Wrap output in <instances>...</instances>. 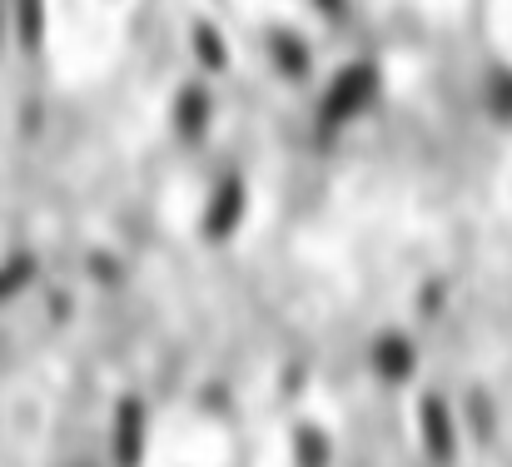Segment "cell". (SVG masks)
Masks as SVG:
<instances>
[{"mask_svg":"<svg viewBox=\"0 0 512 467\" xmlns=\"http://www.w3.org/2000/svg\"><path fill=\"white\" fill-rule=\"evenodd\" d=\"M413 433H418V453L428 467H458L463 458V423H458V403L438 388H428L413 403Z\"/></svg>","mask_w":512,"mask_h":467,"instance_id":"6da1fadb","label":"cell"},{"mask_svg":"<svg viewBox=\"0 0 512 467\" xmlns=\"http://www.w3.org/2000/svg\"><path fill=\"white\" fill-rule=\"evenodd\" d=\"M105 467H145L150 458V403L140 393H120L110 403V428H105Z\"/></svg>","mask_w":512,"mask_h":467,"instance_id":"7a4b0ae2","label":"cell"},{"mask_svg":"<svg viewBox=\"0 0 512 467\" xmlns=\"http://www.w3.org/2000/svg\"><path fill=\"white\" fill-rule=\"evenodd\" d=\"M418 363H423V348L398 328H388L368 343V373L378 378V388H408L418 378Z\"/></svg>","mask_w":512,"mask_h":467,"instance_id":"3957f363","label":"cell"},{"mask_svg":"<svg viewBox=\"0 0 512 467\" xmlns=\"http://www.w3.org/2000/svg\"><path fill=\"white\" fill-rule=\"evenodd\" d=\"M289 463L294 467H339V438L319 418H294L289 423Z\"/></svg>","mask_w":512,"mask_h":467,"instance_id":"277c9868","label":"cell"}]
</instances>
